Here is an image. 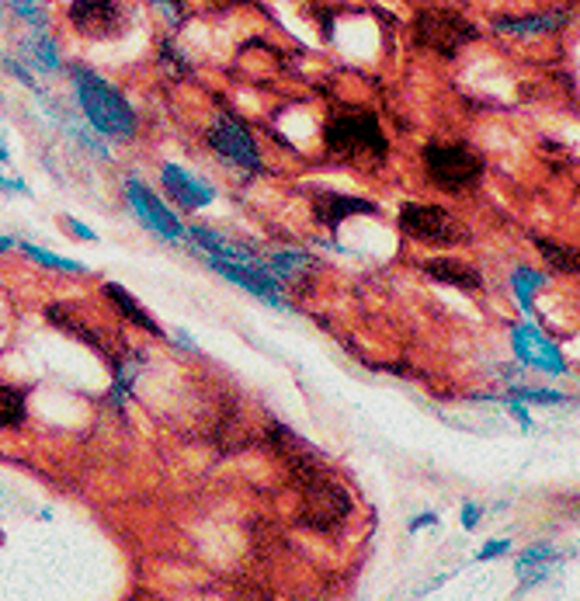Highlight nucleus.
Listing matches in <instances>:
<instances>
[{
	"label": "nucleus",
	"instance_id": "obj_1",
	"mask_svg": "<svg viewBox=\"0 0 580 601\" xmlns=\"http://www.w3.org/2000/svg\"><path fill=\"white\" fill-rule=\"evenodd\" d=\"M70 81H73L76 105H81L87 126L98 132L102 140H111V143L137 140L140 119H137V111H132V105L126 102V94L119 87L108 84L102 73H94L87 67H73Z\"/></svg>",
	"mask_w": 580,
	"mask_h": 601
},
{
	"label": "nucleus",
	"instance_id": "obj_2",
	"mask_svg": "<svg viewBox=\"0 0 580 601\" xmlns=\"http://www.w3.org/2000/svg\"><path fill=\"white\" fill-rule=\"evenodd\" d=\"M323 146L341 161H386L390 143L372 111H338L323 126Z\"/></svg>",
	"mask_w": 580,
	"mask_h": 601
},
{
	"label": "nucleus",
	"instance_id": "obj_3",
	"mask_svg": "<svg viewBox=\"0 0 580 601\" xmlns=\"http://www.w3.org/2000/svg\"><path fill=\"white\" fill-rule=\"evenodd\" d=\"M483 157L476 150L462 146V143H431L424 146V174L438 191H449V196H462L483 181Z\"/></svg>",
	"mask_w": 580,
	"mask_h": 601
},
{
	"label": "nucleus",
	"instance_id": "obj_4",
	"mask_svg": "<svg viewBox=\"0 0 580 601\" xmlns=\"http://www.w3.org/2000/svg\"><path fill=\"white\" fill-rule=\"evenodd\" d=\"M400 229L417 244L428 247H455L466 244V229L455 223L452 212L428 202H407L400 209Z\"/></svg>",
	"mask_w": 580,
	"mask_h": 601
},
{
	"label": "nucleus",
	"instance_id": "obj_5",
	"mask_svg": "<svg viewBox=\"0 0 580 601\" xmlns=\"http://www.w3.org/2000/svg\"><path fill=\"white\" fill-rule=\"evenodd\" d=\"M473 38H476V28L466 17L455 11H445V8L421 11L414 22V43L438 56H455L462 46H470Z\"/></svg>",
	"mask_w": 580,
	"mask_h": 601
},
{
	"label": "nucleus",
	"instance_id": "obj_6",
	"mask_svg": "<svg viewBox=\"0 0 580 601\" xmlns=\"http://www.w3.org/2000/svg\"><path fill=\"white\" fill-rule=\"evenodd\" d=\"M205 143L220 153V157H226L229 164H237L240 170H261V146L255 140V132L247 129V122H240L237 115L229 111H220L216 119L209 122L205 129Z\"/></svg>",
	"mask_w": 580,
	"mask_h": 601
},
{
	"label": "nucleus",
	"instance_id": "obj_7",
	"mask_svg": "<svg viewBox=\"0 0 580 601\" xmlns=\"http://www.w3.org/2000/svg\"><path fill=\"white\" fill-rule=\"evenodd\" d=\"M67 22L76 35L105 43V38H119L129 25V11L122 0H73L67 8Z\"/></svg>",
	"mask_w": 580,
	"mask_h": 601
},
{
	"label": "nucleus",
	"instance_id": "obj_8",
	"mask_svg": "<svg viewBox=\"0 0 580 601\" xmlns=\"http://www.w3.org/2000/svg\"><path fill=\"white\" fill-rule=\"evenodd\" d=\"M126 202L132 209V216H137L150 229V234H157L167 244H181L185 240V223L174 216V212L167 209V202L146 181L129 178L126 181Z\"/></svg>",
	"mask_w": 580,
	"mask_h": 601
},
{
	"label": "nucleus",
	"instance_id": "obj_9",
	"mask_svg": "<svg viewBox=\"0 0 580 601\" xmlns=\"http://www.w3.org/2000/svg\"><path fill=\"white\" fill-rule=\"evenodd\" d=\"M161 181L167 188V196L178 202L185 212H199V209L216 202V188H212L209 181H202V178H196V174H188L178 164H164L161 167Z\"/></svg>",
	"mask_w": 580,
	"mask_h": 601
},
{
	"label": "nucleus",
	"instance_id": "obj_10",
	"mask_svg": "<svg viewBox=\"0 0 580 601\" xmlns=\"http://www.w3.org/2000/svg\"><path fill=\"white\" fill-rule=\"evenodd\" d=\"M511 344H514L518 358L525 362V365L543 368V373H567V362H564V355L556 352V344L538 334L532 323L514 327V331H511Z\"/></svg>",
	"mask_w": 580,
	"mask_h": 601
},
{
	"label": "nucleus",
	"instance_id": "obj_11",
	"mask_svg": "<svg viewBox=\"0 0 580 601\" xmlns=\"http://www.w3.org/2000/svg\"><path fill=\"white\" fill-rule=\"evenodd\" d=\"M185 237L196 244L199 250H205L209 258L234 261V264H264V258L258 255L255 247L229 240V237L216 234V229H209V226H185Z\"/></svg>",
	"mask_w": 580,
	"mask_h": 601
},
{
	"label": "nucleus",
	"instance_id": "obj_12",
	"mask_svg": "<svg viewBox=\"0 0 580 601\" xmlns=\"http://www.w3.org/2000/svg\"><path fill=\"white\" fill-rule=\"evenodd\" d=\"M352 216H376V205L365 199H355V196H341V191H317L313 196V220L320 226L338 229Z\"/></svg>",
	"mask_w": 580,
	"mask_h": 601
},
{
	"label": "nucleus",
	"instance_id": "obj_13",
	"mask_svg": "<svg viewBox=\"0 0 580 601\" xmlns=\"http://www.w3.org/2000/svg\"><path fill=\"white\" fill-rule=\"evenodd\" d=\"M102 296L115 306V314H119L126 323H132V327H140L143 334H150V338H164V327L153 320V314L146 306H140V299L129 293L126 285H119V282H105L102 285Z\"/></svg>",
	"mask_w": 580,
	"mask_h": 601
},
{
	"label": "nucleus",
	"instance_id": "obj_14",
	"mask_svg": "<svg viewBox=\"0 0 580 601\" xmlns=\"http://www.w3.org/2000/svg\"><path fill=\"white\" fill-rule=\"evenodd\" d=\"M421 268H424V275L435 279L438 285H452V288H459V293H480V288H483V275L466 261L431 258V261H424Z\"/></svg>",
	"mask_w": 580,
	"mask_h": 601
},
{
	"label": "nucleus",
	"instance_id": "obj_15",
	"mask_svg": "<svg viewBox=\"0 0 580 601\" xmlns=\"http://www.w3.org/2000/svg\"><path fill=\"white\" fill-rule=\"evenodd\" d=\"M264 261L285 288L293 282H303L306 275H313L317 271V258H309L306 250H275V255H268Z\"/></svg>",
	"mask_w": 580,
	"mask_h": 601
},
{
	"label": "nucleus",
	"instance_id": "obj_16",
	"mask_svg": "<svg viewBox=\"0 0 580 601\" xmlns=\"http://www.w3.org/2000/svg\"><path fill=\"white\" fill-rule=\"evenodd\" d=\"M567 25L564 11H549V14H525V17H497L494 28L505 35H543V32H556Z\"/></svg>",
	"mask_w": 580,
	"mask_h": 601
},
{
	"label": "nucleus",
	"instance_id": "obj_17",
	"mask_svg": "<svg viewBox=\"0 0 580 601\" xmlns=\"http://www.w3.org/2000/svg\"><path fill=\"white\" fill-rule=\"evenodd\" d=\"M556 564V550L553 546H529L514 559V574L525 580V585H538V580H546L549 570Z\"/></svg>",
	"mask_w": 580,
	"mask_h": 601
},
{
	"label": "nucleus",
	"instance_id": "obj_18",
	"mask_svg": "<svg viewBox=\"0 0 580 601\" xmlns=\"http://www.w3.org/2000/svg\"><path fill=\"white\" fill-rule=\"evenodd\" d=\"M28 421V393L22 386L0 382V432L22 428Z\"/></svg>",
	"mask_w": 580,
	"mask_h": 601
},
{
	"label": "nucleus",
	"instance_id": "obj_19",
	"mask_svg": "<svg viewBox=\"0 0 580 601\" xmlns=\"http://www.w3.org/2000/svg\"><path fill=\"white\" fill-rule=\"evenodd\" d=\"M25 56L38 67V70H60V49H56V38L49 35V25L43 28H32L28 38H25Z\"/></svg>",
	"mask_w": 580,
	"mask_h": 601
},
{
	"label": "nucleus",
	"instance_id": "obj_20",
	"mask_svg": "<svg viewBox=\"0 0 580 601\" xmlns=\"http://www.w3.org/2000/svg\"><path fill=\"white\" fill-rule=\"evenodd\" d=\"M535 250L543 255V261L549 268L559 271V275H580V247L559 244V240H549V237H535Z\"/></svg>",
	"mask_w": 580,
	"mask_h": 601
},
{
	"label": "nucleus",
	"instance_id": "obj_21",
	"mask_svg": "<svg viewBox=\"0 0 580 601\" xmlns=\"http://www.w3.org/2000/svg\"><path fill=\"white\" fill-rule=\"evenodd\" d=\"M17 247H22L28 258H35L38 264H46L52 271H67V275H81V271H87L84 264H76L70 258H60V255H52V250H43V247H35V244H17Z\"/></svg>",
	"mask_w": 580,
	"mask_h": 601
},
{
	"label": "nucleus",
	"instance_id": "obj_22",
	"mask_svg": "<svg viewBox=\"0 0 580 601\" xmlns=\"http://www.w3.org/2000/svg\"><path fill=\"white\" fill-rule=\"evenodd\" d=\"M14 14L22 17V22H28V28H43L49 25L46 17V0H11Z\"/></svg>",
	"mask_w": 580,
	"mask_h": 601
},
{
	"label": "nucleus",
	"instance_id": "obj_23",
	"mask_svg": "<svg viewBox=\"0 0 580 601\" xmlns=\"http://www.w3.org/2000/svg\"><path fill=\"white\" fill-rule=\"evenodd\" d=\"M546 279L543 275H535V271H529V268H521V271H514V279H511V285H514V293H518V303L525 306V309H532V293L538 285H543Z\"/></svg>",
	"mask_w": 580,
	"mask_h": 601
},
{
	"label": "nucleus",
	"instance_id": "obj_24",
	"mask_svg": "<svg viewBox=\"0 0 580 601\" xmlns=\"http://www.w3.org/2000/svg\"><path fill=\"white\" fill-rule=\"evenodd\" d=\"M511 400H518V403H567L564 393L535 390V386H511Z\"/></svg>",
	"mask_w": 580,
	"mask_h": 601
},
{
	"label": "nucleus",
	"instance_id": "obj_25",
	"mask_svg": "<svg viewBox=\"0 0 580 601\" xmlns=\"http://www.w3.org/2000/svg\"><path fill=\"white\" fill-rule=\"evenodd\" d=\"M150 4L161 11V17L167 25H181L185 22V11H188L185 0H150Z\"/></svg>",
	"mask_w": 580,
	"mask_h": 601
},
{
	"label": "nucleus",
	"instance_id": "obj_26",
	"mask_svg": "<svg viewBox=\"0 0 580 601\" xmlns=\"http://www.w3.org/2000/svg\"><path fill=\"white\" fill-rule=\"evenodd\" d=\"M508 550H511V542H508V539H494V542H487V546H483V550L476 553V559H480V564H487V559L505 556Z\"/></svg>",
	"mask_w": 580,
	"mask_h": 601
},
{
	"label": "nucleus",
	"instance_id": "obj_27",
	"mask_svg": "<svg viewBox=\"0 0 580 601\" xmlns=\"http://www.w3.org/2000/svg\"><path fill=\"white\" fill-rule=\"evenodd\" d=\"M67 229H70V234L76 237V240H87V244H94V240H98V234H94V229L91 226H84V223H76L73 216H67Z\"/></svg>",
	"mask_w": 580,
	"mask_h": 601
},
{
	"label": "nucleus",
	"instance_id": "obj_28",
	"mask_svg": "<svg viewBox=\"0 0 580 601\" xmlns=\"http://www.w3.org/2000/svg\"><path fill=\"white\" fill-rule=\"evenodd\" d=\"M480 515H483V508L480 504H462V529H476L480 526Z\"/></svg>",
	"mask_w": 580,
	"mask_h": 601
},
{
	"label": "nucleus",
	"instance_id": "obj_29",
	"mask_svg": "<svg viewBox=\"0 0 580 601\" xmlns=\"http://www.w3.org/2000/svg\"><path fill=\"white\" fill-rule=\"evenodd\" d=\"M428 526H438V515H435V511H428V515H417V518L411 521V532H417V529H428Z\"/></svg>",
	"mask_w": 580,
	"mask_h": 601
},
{
	"label": "nucleus",
	"instance_id": "obj_30",
	"mask_svg": "<svg viewBox=\"0 0 580 601\" xmlns=\"http://www.w3.org/2000/svg\"><path fill=\"white\" fill-rule=\"evenodd\" d=\"M508 406H511V414H514V417H518V424H521V428H532V417H529V414H525V406H521V403H518V400H511V403H508Z\"/></svg>",
	"mask_w": 580,
	"mask_h": 601
},
{
	"label": "nucleus",
	"instance_id": "obj_31",
	"mask_svg": "<svg viewBox=\"0 0 580 601\" xmlns=\"http://www.w3.org/2000/svg\"><path fill=\"white\" fill-rule=\"evenodd\" d=\"M11 247H17L14 237H0V255H4V250H11Z\"/></svg>",
	"mask_w": 580,
	"mask_h": 601
}]
</instances>
